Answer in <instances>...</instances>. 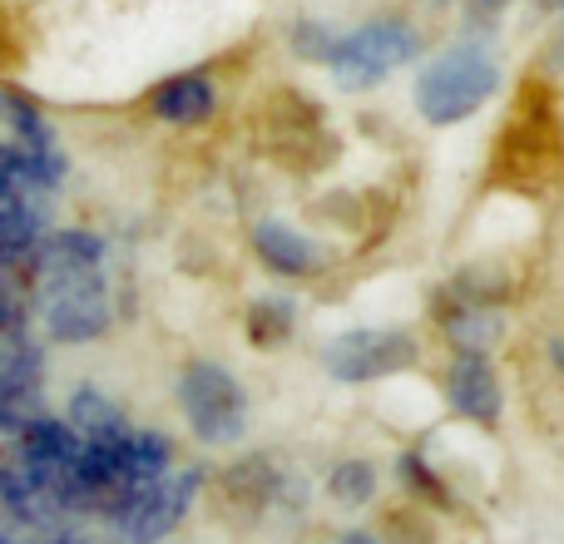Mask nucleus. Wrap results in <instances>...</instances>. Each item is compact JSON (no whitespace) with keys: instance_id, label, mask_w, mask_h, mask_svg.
<instances>
[{"instance_id":"nucleus-14","label":"nucleus","mask_w":564,"mask_h":544,"mask_svg":"<svg viewBox=\"0 0 564 544\" xmlns=\"http://www.w3.org/2000/svg\"><path fill=\"white\" fill-rule=\"evenodd\" d=\"M105 238L85 233V228H50L40 233L35 253H30V272L35 278H50V272H79V268H105Z\"/></svg>"},{"instance_id":"nucleus-10","label":"nucleus","mask_w":564,"mask_h":544,"mask_svg":"<svg viewBox=\"0 0 564 544\" xmlns=\"http://www.w3.org/2000/svg\"><path fill=\"white\" fill-rule=\"evenodd\" d=\"M446 396L466 421L496 426L500 411H506V391H500V377L490 367V351H456L446 371Z\"/></svg>"},{"instance_id":"nucleus-3","label":"nucleus","mask_w":564,"mask_h":544,"mask_svg":"<svg viewBox=\"0 0 564 544\" xmlns=\"http://www.w3.org/2000/svg\"><path fill=\"white\" fill-rule=\"evenodd\" d=\"M35 307H40V322H45V337L59 341V347H85V341H99L115 327V302H109L105 268L40 278Z\"/></svg>"},{"instance_id":"nucleus-5","label":"nucleus","mask_w":564,"mask_h":544,"mask_svg":"<svg viewBox=\"0 0 564 544\" xmlns=\"http://www.w3.org/2000/svg\"><path fill=\"white\" fill-rule=\"evenodd\" d=\"M178 406L204 446H238L248 431V396L218 361H188L178 377Z\"/></svg>"},{"instance_id":"nucleus-17","label":"nucleus","mask_w":564,"mask_h":544,"mask_svg":"<svg viewBox=\"0 0 564 544\" xmlns=\"http://www.w3.org/2000/svg\"><path fill=\"white\" fill-rule=\"evenodd\" d=\"M169 466H174V440H169L164 431H134L129 426V436H124V476L139 486V480L169 476Z\"/></svg>"},{"instance_id":"nucleus-19","label":"nucleus","mask_w":564,"mask_h":544,"mask_svg":"<svg viewBox=\"0 0 564 544\" xmlns=\"http://www.w3.org/2000/svg\"><path fill=\"white\" fill-rule=\"evenodd\" d=\"M327 496L337 500L341 510L371 505V496H377V466H371V460H341V466H332Z\"/></svg>"},{"instance_id":"nucleus-26","label":"nucleus","mask_w":564,"mask_h":544,"mask_svg":"<svg viewBox=\"0 0 564 544\" xmlns=\"http://www.w3.org/2000/svg\"><path fill=\"white\" fill-rule=\"evenodd\" d=\"M530 6H540V10H555V6H560V0H530Z\"/></svg>"},{"instance_id":"nucleus-23","label":"nucleus","mask_w":564,"mask_h":544,"mask_svg":"<svg viewBox=\"0 0 564 544\" xmlns=\"http://www.w3.org/2000/svg\"><path fill=\"white\" fill-rule=\"evenodd\" d=\"M35 544H95V540L75 535V530H50V535H45V540H35Z\"/></svg>"},{"instance_id":"nucleus-7","label":"nucleus","mask_w":564,"mask_h":544,"mask_svg":"<svg viewBox=\"0 0 564 544\" xmlns=\"http://www.w3.org/2000/svg\"><path fill=\"white\" fill-rule=\"evenodd\" d=\"M416 361H421V341L411 331H391V327H351L322 347V367L337 381H381L416 367Z\"/></svg>"},{"instance_id":"nucleus-2","label":"nucleus","mask_w":564,"mask_h":544,"mask_svg":"<svg viewBox=\"0 0 564 544\" xmlns=\"http://www.w3.org/2000/svg\"><path fill=\"white\" fill-rule=\"evenodd\" d=\"M500 89V59L486 45H451L416 75V115L436 129L470 119Z\"/></svg>"},{"instance_id":"nucleus-11","label":"nucleus","mask_w":564,"mask_h":544,"mask_svg":"<svg viewBox=\"0 0 564 544\" xmlns=\"http://www.w3.org/2000/svg\"><path fill=\"white\" fill-rule=\"evenodd\" d=\"M253 253H258V263L273 272V278H282V282L317 278L322 263H327L322 243H312L307 233H297V228L282 224V218H268V224L253 228Z\"/></svg>"},{"instance_id":"nucleus-24","label":"nucleus","mask_w":564,"mask_h":544,"mask_svg":"<svg viewBox=\"0 0 564 544\" xmlns=\"http://www.w3.org/2000/svg\"><path fill=\"white\" fill-rule=\"evenodd\" d=\"M337 544H381V540L371 535V530H347V535H341Z\"/></svg>"},{"instance_id":"nucleus-9","label":"nucleus","mask_w":564,"mask_h":544,"mask_svg":"<svg viewBox=\"0 0 564 544\" xmlns=\"http://www.w3.org/2000/svg\"><path fill=\"white\" fill-rule=\"evenodd\" d=\"M268 144L278 149V159L297 168H312L322 159L327 144V124H322V109L312 99H302L297 89H278L273 105H268Z\"/></svg>"},{"instance_id":"nucleus-18","label":"nucleus","mask_w":564,"mask_h":544,"mask_svg":"<svg viewBox=\"0 0 564 544\" xmlns=\"http://www.w3.org/2000/svg\"><path fill=\"white\" fill-rule=\"evenodd\" d=\"M292 327H297V302L292 297H258L253 307H248V341L263 351L282 347V341L292 337Z\"/></svg>"},{"instance_id":"nucleus-6","label":"nucleus","mask_w":564,"mask_h":544,"mask_svg":"<svg viewBox=\"0 0 564 544\" xmlns=\"http://www.w3.org/2000/svg\"><path fill=\"white\" fill-rule=\"evenodd\" d=\"M198 486H204V470H178V476H154L139 480L119 510L109 515L119 544H164L169 530H178V520L194 510Z\"/></svg>"},{"instance_id":"nucleus-1","label":"nucleus","mask_w":564,"mask_h":544,"mask_svg":"<svg viewBox=\"0 0 564 544\" xmlns=\"http://www.w3.org/2000/svg\"><path fill=\"white\" fill-rule=\"evenodd\" d=\"M490 174L525 198H545L564 184V115L545 85H530L516 99L490 154Z\"/></svg>"},{"instance_id":"nucleus-22","label":"nucleus","mask_w":564,"mask_h":544,"mask_svg":"<svg viewBox=\"0 0 564 544\" xmlns=\"http://www.w3.org/2000/svg\"><path fill=\"white\" fill-rule=\"evenodd\" d=\"M506 6H510V0H466V10L476 20H486V25H490V20H500V10H506Z\"/></svg>"},{"instance_id":"nucleus-27","label":"nucleus","mask_w":564,"mask_h":544,"mask_svg":"<svg viewBox=\"0 0 564 544\" xmlns=\"http://www.w3.org/2000/svg\"><path fill=\"white\" fill-rule=\"evenodd\" d=\"M555 10H560V40H564V0H560V6H555Z\"/></svg>"},{"instance_id":"nucleus-8","label":"nucleus","mask_w":564,"mask_h":544,"mask_svg":"<svg viewBox=\"0 0 564 544\" xmlns=\"http://www.w3.org/2000/svg\"><path fill=\"white\" fill-rule=\"evenodd\" d=\"M218 505L234 520H258L268 510H302L307 505V486L292 470H278L273 460L248 456L224 470L218 480Z\"/></svg>"},{"instance_id":"nucleus-25","label":"nucleus","mask_w":564,"mask_h":544,"mask_svg":"<svg viewBox=\"0 0 564 544\" xmlns=\"http://www.w3.org/2000/svg\"><path fill=\"white\" fill-rule=\"evenodd\" d=\"M550 357H555V367L564 371V337H560V341H550Z\"/></svg>"},{"instance_id":"nucleus-4","label":"nucleus","mask_w":564,"mask_h":544,"mask_svg":"<svg viewBox=\"0 0 564 544\" xmlns=\"http://www.w3.org/2000/svg\"><path fill=\"white\" fill-rule=\"evenodd\" d=\"M416 55H421L416 25L401 15H377V20H367V25L337 35V45H332V55H327V69L341 89L361 95V89H377L391 69L411 65Z\"/></svg>"},{"instance_id":"nucleus-20","label":"nucleus","mask_w":564,"mask_h":544,"mask_svg":"<svg viewBox=\"0 0 564 544\" xmlns=\"http://www.w3.org/2000/svg\"><path fill=\"white\" fill-rule=\"evenodd\" d=\"M332 45H337V30H332L327 20H297V25H292V50H297L302 59H317V65H327Z\"/></svg>"},{"instance_id":"nucleus-13","label":"nucleus","mask_w":564,"mask_h":544,"mask_svg":"<svg viewBox=\"0 0 564 544\" xmlns=\"http://www.w3.org/2000/svg\"><path fill=\"white\" fill-rule=\"evenodd\" d=\"M149 109H154L164 124H178V129H194V124H208L218 109V89L208 75H169L164 85L149 89Z\"/></svg>"},{"instance_id":"nucleus-15","label":"nucleus","mask_w":564,"mask_h":544,"mask_svg":"<svg viewBox=\"0 0 564 544\" xmlns=\"http://www.w3.org/2000/svg\"><path fill=\"white\" fill-rule=\"evenodd\" d=\"M40 233H45V214H40L35 194H15L0 198V268H20L30 263Z\"/></svg>"},{"instance_id":"nucleus-21","label":"nucleus","mask_w":564,"mask_h":544,"mask_svg":"<svg viewBox=\"0 0 564 544\" xmlns=\"http://www.w3.org/2000/svg\"><path fill=\"white\" fill-rule=\"evenodd\" d=\"M397 470H401V480H406V486L416 490L421 500H431V505H451V496H446V480H436V476H431V470H426V460H421L416 450H406Z\"/></svg>"},{"instance_id":"nucleus-16","label":"nucleus","mask_w":564,"mask_h":544,"mask_svg":"<svg viewBox=\"0 0 564 544\" xmlns=\"http://www.w3.org/2000/svg\"><path fill=\"white\" fill-rule=\"evenodd\" d=\"M69 426L79 431L85 440H99V436H119V431H129L124 411H119L115 396H105L99 387H75V396H69Z\"/></svg>"},{"instance_id":"nucleus-28","label":"nucleus","mask_w":564,"mask_h":544,"mask_svg":"<svg viewBox=\"0 0 564 544\" xmlns=\"http://www.w3.org/2000/svg\"><path fill=\"white\" fill-rule=\"evenodd\" d=\"M0 544H10V540H6V535H0Z\"/></svg>"},{"instance_id":"nucleus-12","label":"nucleus","mask_w":564,"mask_h":544,"mask_svg":"<svg viewBox=\"0 0 564 544\" xmlns=\"http://www.w3.org/2000/svg\"><path fill=\"white\" fill-rule=\"evenodd\" d=\"M436 317H441V327H446V337L456 351H490L500 337H506L500 307H490V302H480V297H460L456 287L436 302Z\"/></svg>"}]
</instances>
